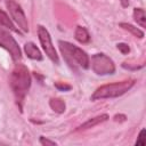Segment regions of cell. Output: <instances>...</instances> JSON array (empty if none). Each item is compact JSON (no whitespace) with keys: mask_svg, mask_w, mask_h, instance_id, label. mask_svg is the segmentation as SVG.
<instances>
[{"mask_svg":"<svg viewBox=\"0 0 146 146\" xmlns=\"http://www.w3.org/2000/svg\"><path fill=\"white\" fill-rule=\"evenodd\" d=\"M10 88L14 92L16 103L21 110L23 111V103L25 99V96L30 89L31 86V75L27 70V67L23 64H16L9 79Z\"/></svg>","mask_w":146,"mask_h":146,"instance_id":"6da1fadb","label":"cell"},{"mask_svg":"<svg viewBox=\"0 0 146 146\" xmlns=\"http://www.w3.org/2000/svg\"><path fill=\"white\" fill-rule=\"evenodd\" d=\"M58 46L60 49V52L63 54L65 60L67 64L75 68V66H80L81 68L87 70L90 65V59L86 51H83L81 48L67 42V41H58Z\"/></svg>","mask_w":146,"mask_h":146,"instance_id":"7a4b0ae2","label":"cell"},{"mask_svg":"<svg viewBox=\"0 0 146 146\" xmlns=\"http://www.w3.org/2000/svg\"><path fill=\"white\" fill-rule=\"evenodd\" d=\"M135 84V80H124L121 82L108 83L97 88L91 95V100L106 99V98H115L122 96L128 90H130Z\"/></svg>","mask_w":146,"mask_h":146,"instance_id":"3957f363","label":"cell"},{"mask_svg":"<svg viewBox=\"0 0 146 146\" xmlns=\"http://www.w3.org/2000/svg\"><path fill=\"white\" fill-rule=\"evenodd\" d=\"M91 68L98 75L113 74L115 72L114 62L105 54H95L91 56Z\"/></svg>","mask_w":146,"mask_h":146,"instance_id":"277c9868","label":"cell"},{"mask_svg":"<svg viewBox=\"0 0 146 146\" xmlns=\"http://www.w3.org/2000/svg\"><path fill=\"white\" fill-rule=\"evenodd\" d=\"M0 47H2L3 49H6L11 58L17 62L22 58V51L21 48L18 47L16 40L11 36V34L9 33V31H7V29L0 26Z\"/></svg>","mask_w":146,"mask_h":146,"instance_id":"5b68a950","label":"cell"},{"mask_svg":"<svg viewBox=\"0 0 146 146\" xmlns=\"http://www.w3.org/2000/svg\"><path fill=\"white\" fill-rule=\"evenodd\" d=\"M38 36H39V40H40V43L46 52V55L51 59V62H54L55 64H58L59 63V58H58V55L56 52V49L52 44V41H51V36L48 32V30L42 26V25H39L38 26Z\"/></svg>","mask_w":146,"mask_h":146,"instance_id":"8992f818","label":"cell"},{"mask_svg":"<svg viewBox=\"0 0 146 146\" xmlns=\"http://www.w3.org/2000/svg\"><path fill=\"white\" fill-rule=\"evenodd\" d=\"M7 8L10 13L11 18H14V21L17 23L19 30H22L23 32H29V22L22 7L15 0H7Z\"/></svg>","mask_w":146,"mask_h":146,"instance_id":"52a82bcc","label":"cell"},{"mask_svg":"<svg viewBox=\"0 0 146 146\" xmlns=\"http://www.w3.org/2000/svg\"><path fill=\"white\" fill-rule=\"evenodd\" d=\"M24 51L29 58L34 60H42V54L33 42H26L24 44Z\"/></svg>","mask_w":146,"mask_h":146,"instance_id":"ba28073f","label":"cell"},{"mask_svg":"<svg viewBox=\"0 0 146 146\" xmlns=\"http://www.w3.org/2000/svg\"><path fill=\"white\" fill-rule=\"evenodd\" d=\"M107 120H108V115H107V114H100V115H98V116H95V117H92V119L86 121L84 123H82L81 125H79V127L76 128V130H78V131H79V130H86V129L92 128V127H95V125H97V124H99V123H103V122H105V121H107Z\"/></svg>","mask_w":146,"mask_h":146,"instance_id":"9c48e42d","label":"cell"},{"mask_svg":"<svg viewBox=\"0 0 146 146\" xmlns=\"http://www.w3.org/2000/svg\"><path fill=\"white\" fill-rule=\"evenodd\" d=\"M0 26L7 29V30H9V31L16 32V33H18V34H22L21 31H19V29H17V27L15 26V24L11 22V19L9 18V16H8L3 10H1V9H0Z\"/></svg>","mask_w":146,"mask_h":146,"instance_id":"30bf717a","label":"cell"},{"mask_svg":"<svg viewBox=\"0 0 146 146\" xmlns=\"http://www.w3.org/2000/svg\"><path fill=\"white\" fill-rule=\"evenodd\" d=\"M74 38L76 41H79L80 43H87L90 41V35L89 32L87 31L86 27L83 26H76L75 32H74Z\"/></svg>","mask_w":146,"mask_h":146,"instance_id":"8fae6325","label":"cell"},{"mask_svg":"<svg viewBox=\"0 0 146 146\" xmlns=\"http://www.w3.org/2000/svg\"><path fill=\"white\" fill-rule=\"evenodd\" d=\"M49 105L51 107V110L56 113H64L65 112V108H66V105H65V102L60 98H51L50 102H49Z\"/></svg>","mask_w":146,"mask_h":146,"instance_id":"7c38bea8","label":"cell"},{"mask_svg":"<svg viewBox=\"0 0 146 146\" xmlns=\"http://www.w3.org/2000/svg\"><path fill=\"white\" fill-rule=\"evenodd\" d=\"M120 27H122L123 30L130 32V33H131L132 35H135L136 38H139V39L144 38V32H143L141 30H139L138 27H136V26L129 24V23H120Z\"/></svg>","mask_w":146,"mask_h":146,"instance_id":"4fadbf2b","label":"cell"},{"mask_svg":"<svg viewBox=\"0 0 146 146\" xmlns=\"http://www.w3.org/2000/svg\"><path fill=\"white\" fill-rule=\"evenodd\" d=\"M133 18L141 27H146V16L145 11L141 8H135L133 9Z\"/></svg>","mask_w":146,"mask_h":146,"instance_id":"5bb4252c","label":"cell"},{"mask_svg":"<svg viewBox=\"0 0 146 146\" xmlns=\"http://www.w3.org/2000/svg\"><path fill=\"white\" fill-rule=\"evenodd\" d=\"M145 129H141L140 132H139V136H138V139L136 141V145L137 146H144L145 145Z\"/></svg>","mask_w":146,"mask_h":146,"instance_id":"9a60e30c","label":"cell"},{"mask_svg":"<svg viewBox=\"0 0 146 146\" xmlns=\"http://www.w3.org/2000/svg\"><path fill=\"white\" fill-rule=\"evenodd\" d=\"M117 49H119L123 55H127V54H129V51H130L129 46H128L127 43H123V42L117 43Z\"/></svg>","mask_w":146,"mask_h":146,"instance_id":"2e32d148","label":"cell"},{"mask_svg":"<svg viewBox=\"0 0 146 146\" xmlns=\"http://www.w3.org/2000/svg\"><path fill=\"white\" fill-rule=\"evenodd\" d=\"M55 87L58 89V90H62V91H67V90H71V86L70 84H66V83H63V82H57L55 83Z\"/></svg>","mask_w":146,"mask_h":146,"instance_id":"e0dca14e","label":"cell"},{"mask_svg":"<svg viewBox=\"0 0 146 146\" xmlns=\"http://www.w3.org/2000/svg\"><path fill=\"white\" fill-rule=\"evenodd\" d=\"M39 141H40L41 145H49V146H56V145H57V143H55V141H52V140H49V139H47V138H44V137H40Z\"/></svg>","mask_w":146,"mask_h":146,"instance_id":"ac0fdd59","label":"cell"},{"mask_svg":"<svg viewBox=\"0 0 146 146\" xmlns=\"http://www.w3.org/2000/svg\"><path fill=\"white\" fill-rule=\"evenodd\" d=\"M125 119H127V116L124 114H116L114 116V121H116V122H123V121H125Z\"/></svg>","mask_w":146,"mask_h":146,"instance_id":"d6986e66","label":"cell"},{"mask_svg":"<svg viewBox=\"0 0 146 146\" xmlns=\"http://www.w3.org/2000/svg\"><path fill=\"white\" fill-rule=\"evenodd\" d=\"M120 1H121L122 7H124V8H125V7H128V6H129V1H128V0H120Z\"/></svg>","mask_w":146,"mask_h":146,"instance_id":"ffe728a7","label":"cell"}]
</instances>
